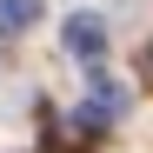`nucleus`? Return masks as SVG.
<instances>
[{
	"label": "nucleus",
	"instance_id": "nucleus-1",
	"mask_svg": "<svg viewBox=\"0 0 153 153\" xmlns=\"http://www.w3.org/2000/svg\"><path fill=\"white\" fill-rule=\"evenodd\" d=\"M60 40H67L73 60H100V53H107V27H100V13H73Z\"/></svg>",
	"mask_w": 153,
	"mask_h": 153
},
{
	"label": "nucleus",
	"instance_id": "nucleus-2",
	"mask_svg": "<svg viewBox=\"0 0 153 153\" xmlns=\"http://www.w3.org/2000/svg\"><path fill=\"white\" fill-rule=\"evenodd\" d=\"M33 13H40V0H0V33H20V27H33Z\"/></svg>",
	"mask_w": 153,
	"mask_h": 153
},
{
	"label": "nucleus",
	"instance_id": "nucleus-3",
	"mask_svg": "<svg viewBox=\"0 0 153 153\" xmlns=\"http://www.w3.org/2000/svg\"><path fill=\"white\" fill-rule=\"evenodd\" d=\"M140 67H146V80H153V47H146V60H140Z\"/></svg>",
	"mask_w": 153,
	"mask_h": 153
}]
</instances>
